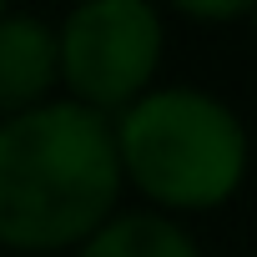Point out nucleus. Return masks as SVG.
<instances>
[{"instance_id":"f257e3e1","label":"nucleus","mask_w":257,"mask_h":257,"mask_svg":"<svg viewBox=\"0 0 257 257\" xmlns=\"http://www.w3.org/2000/svg\"><path fill=\"white\" fill-rule=\"evenodd\" d=\"M121 162L111 121L51 101L0 121V242L16 252H61L111 222Z\"/></svg>"},{"instance_id":"f03ea898","label":"nucleus","mask_w":257,"mask_h":257,"mask_svg":"<svg viewBox=\"0 0 257 257\" xmlns=\"http://www.w3.org/2000/svg\"><path fill=\"white\" fill-rule=\"evenodd\" d=\"M116 162L152 202L177 212L217 207L247 172V132L207 91H147L111 126Z\"/></svg>"},{"instance_id":"7ed1b4c3","label":"nucleus","mask_w":257,"mask_h":257,"mask_svg":"<svg viewBox=\"0 0 257 257\" xmlns=\"http://www.w3.org/2000/svg\"><path fill=\"white\" fill-rule=\"evenodd\" d=\"M162 66V21L142 0H91L71 11L56 36V76L76 106L106 116L147 96Z\"/></svg>"},{"instance_id":"20e7f679","label":"nucleus","mask_w":257,"mask_h":257,"mask_svg":"<svg viewBox=\"0 0 257 257\" xmlns=\"http://www.w3.org/2000/svg\"><path fill=\"white\" fill-rule=\"evenodd\" d=\"M56 86V31L36 16H0V111L21 116Z\"/></svg>"},{"instance_id":"39448f33","label":"nucleus","mask_w":257,"mask_h":257,"mask_svg":"<svg viewBox=\"0 0 257 257\" xmlns=\"http://www.w3.org/2000/svg\"><path fill=\"white\" fill-rule=\"evenodd\" d=\"M81 257H202V252L177 222L157 212H126L101 222L81 242Z\"/></svg>"},{"instance_id":"423d86ee","label":"nucleus","mask_w":257,"mask_h":257,"mask_svg":"<svg viewBox=\"0 0 257 257\" xmlns=\"http://www.w3.org/2000/svg\"><path fill=\"white\" fill-rule=\"evenodd\" d=\"M252 6L247 0H222V6H202V0H182V16H197V21H237L247 16Z\"/></svg>"},{"instance_id":"0eeeda50","label":"nucleus","mask_w":257,"mask_h":257,"mask_svg":"<svg viewBox=\"0 0 257 257\" xmlns=\"http://www.w3.org/2000/svg\"><path fill=\"white\" fill-rule=\"evenodd\" d=\"M0 16H6V6H0Z\"/></svg>"},{"instance_id":"6e6552de","label":"nucleus","mask_w":257,"mask_h":257,"mask_svg":"<svg viewBox=\"0 0 257 257\" xmlns=\"http://www.w3.org/2000/svg\"><path fill=\"white\" fill-rule=\"evenodd\" d=\"M252 16H257V11H252Z\"/></svg>"}]
</instances>
